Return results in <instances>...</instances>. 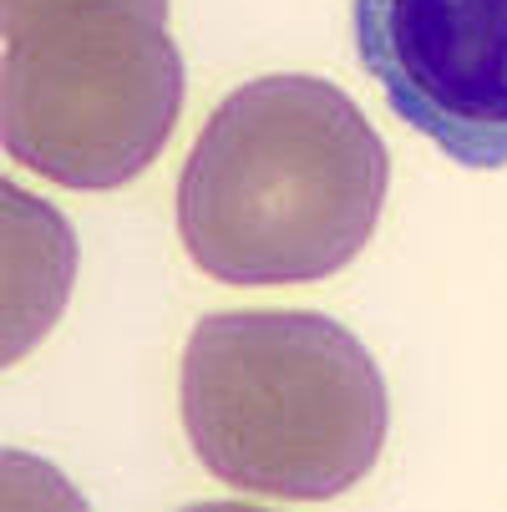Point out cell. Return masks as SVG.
<instances>
[{"label":"cell","mask_w":507,"mask_h":512,"mask_svg":"<svg viewBox=\"0 0 507 512\" xmlns=\"http://www.w3.org/2000/svg\"><path fill=\"white\" fill-rule=\"evenodd\" d=\"M391 158L345 87L279 71L208 112L178 178V239L219 284H315L371 244Z\"/></svg>","instance_id":"obj_1"},{"label":"cell","mask_w":507,"mask_h":512,"mask_svg":"<svg viewBox=\"0 0 507 512\" xmlns=\"http://www.w3.org/2000/svg\"><path fill=\"white\" fill-rule=\"evenodd\" d=\"M183 431L208 477L269 502H330L386 447L371 350L310 310L203 315L178 371Z\"/></svg>","instance_id":"obj_2"},{"label":"cell","mask_w":507,"mask_h":512,"mask_svg":"<svg viewBox=\"0 0 507 512\" xmlns=\"http://www.w3.org/2000/svg\"><path fill=\"white\" fill-rule=\"evenodd\" d=\"M168 0H0V137L61 188H122L183 112Z\"/></svg>","instance_id":"obj_3"},{"label":"cell","mask_w":507,"mask_h":512,"mask_svg":"<svg viewBox=\"0 0 507 512\" xmlns=\"http://www.w3.org/2000/svg\"><path fill=\"white\" fill-rule=\"evenodd\" d=\"M360 66L462 168H507V0H350Z\"/></svg>","instance_id":"obj_4"},{"label":"cell","mask_w":507,"mask_h":512,"mask_svg":"<svg viewBox=\"0 0 507 512\" xmlns=\"http://www.w3.org/2000/svg\"><path fill=\"white\" fill-rule=\"evenodd\" d=\"M0 198H6V360L16 365L66 310L77 244L66 218L16 183L0 188Z\"/></svg>","instance_id":"obj_5"}]
</instances>
